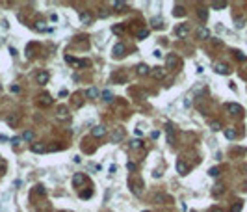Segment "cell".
<instances>
[{
	"label": "cell",
	"mask_w": 247,
	"mask_h": 212,
	"mask_svg": "<svg viewBox=\"0 0 247 212\" xmlns=\"http://www.w3.org/2000/svg\"><path fill=\"white\" fill-rule=\"evenodd\" d=\"M130 190L139 197V195L143 194V183H141L139 179H130Z\"/></svg>",
	"instance_id": "6da1fadb"
},
{
	"label": "cell",
	"mask_w": 247,
	"mask_h": 212,
	"mask_svg": "<svg viewBox=\"0 0 247 212\" xmlns=\"http://www.w3.org/2000/svg\"><path fill=\"white\" fill-rule=\"evenodd\" d=\"M225 110L229 114H244V108H241L240 104H234V102H229V104H225Z\"/></svg>",
	"instance_id": "7a4b0ae2"
},
{
	"label": "cell",
	"mask_w": 247,
	"mask_h": 212,
	"mask_svg": "<svg viewBox=\"0 0 247 212\" xmlns=\"http://www.w3.org/2000/svg\"><path fill=\"white\" fill-rule=\"evenodd\" d=\"M175 34H176V37H186V35L190 34V26L188 24H178V26L175 28Z\"/></svg>",
	"instance_id": "3957f363"
},
{
	"label": "cell",
	"mask_w": 247,
	"mask_h": 212,
	"mask_svg": "<svg viewBox=\"0 0 247 212\" xmlns=\"http://www.w3.org/2000/svg\"><path fill=\"white\" fill-rule=\"evenodd\" d=\"M176 65H178V58H176L175 54H169L167 60H165V67L167 69H176Z\"/></svg>",
	"instance_id": "277c9868"
},
{
	"label": "cell",
	"mask_w": 247,
	"mask_h": 212,
	"mask_svg": "<svg viewBox=\"0 0 247 212\" xmlns=\"http://www.w3.org/2000/svg\"><path fill=\"white\" fill-rule=\"evenodd\" d=\"M85 183V175L84 173H74L73 175V186H82Z\"/></svg>",
	"instance_id": "5b68a950"
},
{
	"label": "cell",
	"mask_w": 247,
	"mask_h": 212,
	"mask_svg": "<svg viewBox=\"0 0 247 212\" xmlns=\"http://www.w3.org/2000/svg\"><path fill=\"white\" fill-rule=\"evenodd\" d=\"M125 50H127V48H125V45H123V43H117V45L113 47V56H115V58H123V56H125Z\"/></svg>",
	"instance_id": "8992f818"
},
{
	"label": "cell",
	"mask_w": 247,
	"mask_h": 212,
	"mask_svg": "<svg viewBox=\"0 0 247 212\" xmlns=\"http://www.w3.org/2000/svg\"><path fill=\"white\" fill-rule=\"evenodd\" d=\"M214 69H216V73H219V74H229L230 73L229 65H225V63H216Z\"/></svg>",
	"instance_id": "52a82bcc"
},
{
	"label": "cell",
	"mask_w": 247,
	"mask_h": 212,
	"mask_svg": "<svg viewBox=\"0 0 247 212\" xmlns=\"http://www.w3.org/2000/svg\"><path fill=\"white\" fill-rule=\"evenodd\" d=\"M138 74L139 77H147V74H150V67L147 63H139L138 65Z\"/></svg>",
	"instance_id": "ba28073f"
},
{
	"label": "cell",
	"mask_w": 247,
	"mask_h": 212,
	"mask_svg": "<svg viewBox=\"0 0 247 212\" xmlns=\"http://www.w3.org/2000/svg\"><path fill=\"white\" fill-rule=\"evenodd\" d=\"M208 37H210V30L208 28H204V26L197 28V39H208Z\"/></svg>",
	"instance_id": "9c48e42d"
},
{
	"label": "cell",
	"mask_w": 247,
	"mask_h": 212,
	"mask_svg": "<svg viewBox=\"0 0 247 212\" xmlns=\"http://www.w3.org/2000/svg\"><path fill=\"white\" fill-rule=\"evenodd\" d=\"M123 138H125V130H123V128H115L113 134H112V141L115 143V141H121Z\"/></svg>",
	"instance_id": "30bf717a"
},
{
	"label": "cell",
	"mask_w": 247,
	"mask_h": 212,
	"mask_svg": "<svg viewBox=\"0 0 247 212\" xmlns=\"http://www.w3.org/2000/svg\"><path fill=\"white\" fill-rule=\"evenodd\" d=\"M91 134L95 136V138H100V136H104V134H106V127H102V125H97V127H93Z\"/></svg>",
	"instance_id": "8fae6325"
},
{
	"label": "cell",
	"mask_w": 247,
	"mask_h": 212,
	"mask_svg": "<svg viewBox=\"0 0 247 212\" xmlns=\"http://www.w3.org/2000/svg\"><path fill=\"white\" fill-rule=\"evenodd\" d=\"M176 173H178V175H186V173H188V166H186L182 160H176Z\"/></svg>",
	"instance_id": "7c38bea8"
},
{
	"label": "cell",
	"mask_w": 247,
	"mask_h": 212,
	"mask_svg": "<svg viewBox=\"0 0 247 212\" xmlns=\"http://www.w3.org/2000/svg\"><path fill=\"white\" fill-rule=\"evenodd\" d=\"M150 73H153V77H154L156 80H160V78H164V77H165V71H164L162 67H154L153 71H150Z\"/></svg>",
	"instance_id": "4fadbf2b"
},
{
	"label": "cell",
	"mask_w": 247,
	"mask_h": 212,
	"mask_svg": "<svg viewBox=\"0 0 247 212\" xmlns=\"http://www.w3.org/2000/svg\"><path fill=\"white\" fill-rule=\"evenodd\" d=\"M48 78H50V74L47 73V71H43V73H39V74H37V82H39V84H47V82H48Z\"/></svg>",
	"instance_id": "5bb4252c"
},
{
	"label": "cell",
	"mask_w": 247,
	"mask_h": 212,
	"mask_svg": "<svg viewBox=\"0 0 247 212\" xmlns=\"http://www.w3.org/2000/svg\"><path fill=\"white\" fill-rule=\"evenodd\" d=\"M100 97H102V100H104V102H112L113 95H112V91H110V89H104V91L100 93Z\"/></svg>",
	"instance_id": "9a60e30c"
},
{
	"label": "cell",
	"mask_w": 247,
	"mask_h": 212,
	"mask_svg": "<svg viewBox=\"0 0 247 212\" xmlns=\"http://www.w3.org/2000/svg\"><path fill=\"white\" fill-rule=\"evenodd\" d=\"M85 95H87L89 99H99V95H100V93H99V89H97V88H89L87 91H85Z\"/></svg>",
	"instance_id": "2e32d148"
},
{
	"label": "cell",
	"mask_w": 247,
	"mask_h": 212,
	"mask_svg": "<svg viewBox=\"0 0 247 212\" xmlns=\"http://www.w3.org/2000/svg\"><path fill=\"white\" fill-rule=\"evenodd\" d=\"M150 24H153V28H156V30H158V28H162V26H164V19L154 17L153 21H150Z\"/></svg>",
	"instance_id": "e0dca14e"
},
{
	"label": "cell",
	"mask_w": 247,
	"mask_h": 212,
	"mask_svg": "<svg viewBox=\"0 0 247 212\" xmlns=\"http://www.w3.org/2000/svg\"><path fill=\"white\" fill-rule=\"evenodd\" d=\"M225 138L227 140H234L236 138V130L234 128H225Z\"/></svg>",
	"instance_id": "ac0fdd59"
},
{
	"label": "cell",
	"mask_w": 247,
	"mask_h": 212,
	"mask_svg": "<svg viewBox=\"0 0 247 212\" xmlns=\"http://www.w3.org/2000/svg\"><path fill=\"white\" fill-rule=\"evenodd\" d=\"M173 15H175V17H184L186 11H184V8H182V6H176V8L173 9Z\"/></svg>",
	"instance_id": "d6986e66"
},
{
	"label": "cell",
	"mask_w": 247,
	"mask_h": 212,
	"mask_svg": "<svg viewBox=\"0 0 247 212\" xmlns=\"http://www.w3.org/2000/svg\"><path fill=\"white\" fill-rule=\"evenodd\" d=\"M80 21H82V24H89L93 19H91V15H87V13H80Z\"/></svg>",
	"instance_id": "ffe728a7"
},
{
	"label": "cell",
	"mask_w": 247,
	"mask_h": 212,
	"mask_svg": "<svg viewBox=\"0 0 247 212\" xmlns=\"http://www.w3.org/2000/svg\"><path fill=\"white\" fill-rule=\"evenodd\" d=\"M58 112H59V114H58L59 119H67V108H65V106H59Z\"/></svg>",
	"instance_id": "44dd1931"
},
{
	"label": "cell",
	"mask_w": 247,
	"mask_h": 212,
	"mask_svg": "<svg viewBox=\"0 0 247 212\" xmlns=\"http://www.w3.org/2000/svg\"><path fill=\"white\" fill-rule=\"evenodd\" d=\"M197 15H199V19H201V21H206V19H208V11H206L204 8H201L199 11H197Z\"/></svg>",
	"instance_id": "7402d4cb"
},
{
	"label": "cell",
	"mask_w": 247,
	"mask_h": 212,
	"mask_svg": "<svg viewBox=\"0 0 247 212\" xmlns=\"http://www.w3.org/2000/svg\"><path fill=\"white\" fill-rule=\"evenodd\" d=\"M32 151H34V153H45V147H43L41 143H34L32 145Z\"/></svg>",
	"instance_id": "603a6c76"
},
{
	"label": "cell",
	"mask_w": 247,
	"mask_h": 212,
	"mask_svg": "<svg viewBox=\"0 0 247 212\" xmlns=\"http://www.w3.org/2000/svg\"><path fill=\"white\" fill-rule=\"evenodd\" d=\"M167 141H169V143H173V141H175V138H173V127H171V125H167Z\"/></svg>",
	"instance_id": "cb8c5ba5"
},
{
	"label": "cell",
	"mask_w": 247,
	"mask_h": 212,
	"mask_svg": "<svg viewBox=\"0 0 247 212\" xmlns=\"http://www.w3.org/2000/svg\"><path fill=\"white\" fill-rule=\"evenodd\" d=\"M210 128L214 130V132H218V130H221V123H219V121H212V123H210Z\"/></svg>",
	"instance_id": "d4e9b609"
},
{
	"label": "cell",
	"mask_w": 247,
	"mask_h": 212,
	"mask_svg": "<svg viewBox=\"0 0 247 212\" xmlns=\"http://www.w3.org/2000/svg\"><path fill=\"white\" fill-rule=\"evenodd\" d=\"M212 8L214 9H223V8H227V2H212Z\"/></svg>",
	"instance_id": "484cf974"
},
{
	"label": "cell",
	"mask_w": 247,
	"mask_h": 212,
	"mask_svg": "<svg viewBox=\"0 0 247 212\" xmlns=\"http://www.w3.org/2000/svg\"><path fill=\"white\" fill-rule=\"evenodd\" d=\"M22 140H26V141H32V140H34V132H32V130H26V132L22 134Z\"/></svg>",
	"instance_id": "4316f807"
},
{
	"label": "cell",
	"mask_w": 247,
	"mask_h": 212,
	"mask_svg": "<svg viewBox=\"0 0 247 212\" xmlns=\"http://www.w3.org/2000/svg\"><path fill=\"white\" fill-rule=\"evenodd\" d=\"M41 102H43V104H47V106H48V104H52V99H50V95H43V97H41Z\"/></svg>",
	"instance_id": "83f0119b"
},
{
	"label": "cell",
	"mask_w": 247,
	"mask_h": 212,
	"mask_svg": "<svg viewBox=\"0 0 247 212\" xmlns=\"http://www.w3.org/2000/svg\"><path fill=\"white\" fill-rule=\"evenodd\" d=\"M208 175H210V177H218V175H219V168H210Z\"/></svg>",
	"instance_id": "f1b7e54d"
},
{
	"label": "cell",
	"mask_w": 247,
	"mask_h": 212,
	"mask_svg": "<svg viewBox=\"0 0 247 212\" xmlns=\"http://www.w3.org/2000/svg\"><path fill=\"white\" fill-rule=\"evenodd\" d=\"M241 206H244V203H241V201H238V203H236V205L232 206V210H230V212H240V210H241Z\"/></svg>",
	"instance_id": "f546056e"
},
{
	"label": "cell",
	"mask_w": 247,
	"mask_h": 212,
	"mask_svg": "<svg viewBox=\"0 0 247 212\" xmlns=\"http://www.w3.org/2000/svg\"><path fill=\"white\" fill-rule=\"evenodd\" d=\"M130 145H132L134 149H139L141 145H143V141H141V140H134V141H132V143H130Z\"/></svg>",
	"instance_id": "4dcf8cb0"
},
{
	"label": "cell",
	"mask_w": 247,
	"mask_h": 212,
	"mask_svg": "<svg viewBox=\"0 0 247 212\" xmlns=\"http://www.w3.org/2000/svg\"><path fill=\"white\" fill-rule=\"evenodd\" d=\"M91 195H93V192L87 190V192H82V194H80V197H82V199H87V197H91Z\"/></svg>",
	"instance_id": "1f68e13d"
},
{
	"label": "cell",
	"mask_w": 247,
	"mask_h": 212,
	"mask_svg": "<svg viewBox=\"0 0 247 212\" xmlns=\"http://www.w3.org/2000/svg\"><path fill=\"white\" fill-rule=\"evenodd\" d=\"M234 54H236V58H238V60H241V62H245V60H247V56H245L244 52H240V50H238V52H234Z\"/></svg>",
	"instance_id": "d6a6232c"
},
{
	"label": "cell",
	"mask_w": 247,
	"mask_h": 212,
	"mask_svg": "<svg viewBox=\"0 0 247 212\" xmlns=\"http://www.w3.org/2000/svg\"><path fill=\"white\" fill-rule=\"evenodd\" d=\"M147 35H149V30H141V32L138 34V37H139V39H145Z\"/></svg>",
	"instance_id": "836d02e7"
},
{
	"label": "cell",
	"mask_w": 247,
	"mask_h": 212,
	"mask_svg": "<svg viewBox=\"0 0 247 212\" xmlns=\"http://www.w3.org/2000/svg\"><path fill=\"white\" fill-rule=\"evenodd\" d=\"M113 8H117V9H123V8H127V4H125V2H113Z\"/></svg>",
	"instance_id": "e575fe53"
},
{
	"label": "cell",
	"mask_w": 247,
	"mask_h": 212,
	"mask_svg": "<svg viewBox=\"0 0 247 212\" xmlns=\"http://www.w3.org/2000/svg\"><path fill=\"white\" fill-rule=\"evenodd\" d=\"M127 168H128V171H136V169H138V166H136L134 162H128V164H127Z\"/></svg>",
	"instance_id": "d590c367"
},
{
	"label": "cell",
	"mask_w": 247,
	"mask_h": 212,
	"mask_svg": "<svg viewBox=\"0 0 247 212\" xmlns=\"http://www.w3.org/2000/svg\"><path fill=\"white\" fill-rule=\"evenodd\" d=\"M112 30H113L115 34H123V26H113Z\"/></svg>",
	"instance_id": "8d00e7d4"
},
{
	"label": "cell",
	"mask_w": 247,
	"mask_h": 212,
	"mask_svg": "<svg viewBox=\"0 0 247 212\" xmlns=\"http://www.w3.org/2000/svg\"><path fill=\"white\" fill-rule=\"evenodd\" d=\"M35 194H45V188L43 186H35Z\"/></svg>",
	"instance_id": "74e56055"
},
{
	"label": "cell",
	"mask_w": 247,
	"mask_h": 212,
	"mask_svg": "<svg viewBox=\"0 0 247 212\" xmlns=\"http://www.w3.org/2000/svg\"><path fill=\"white\" fill-rule=\"evenodd\" d=\"M11 143H13V145H19V143H21V138H13Z\"/></svg>",
	"instance_id": "f35d334b"
},
{
	"label": "cell",
	"mask_w": 247,
	"mask_h": 212,
	"mask_svg": "<svg viewBox=\"0 0 247 212\" xmlns=\"http://www.w3.org/2000/svg\"><path fill=\"white\" fill-rule=\"evenodd\" d=\"M35 30H45V26H43V22H37V24H35Z\"/></svg>",
	"instance_id": "ab89813d"
},
{
	"label": "cell",
	"mask_w": 247,
	"mask_h": 212,
	"mask_svg": "<svg viewBox=\"0 0 247 212\" xmlns=\"http://www.w3.org/2000/svg\"><path fill=\"white\" fill-rule=\"evenodd\" d=\"M11 91L13 93H19V86H11Z\"/></svg>",
	"instance_id": "60d3db41"
},
{
	"label": "cell",
	"mask_w": 247,
	"mask_h": 212,
	"mask_svg": "<svg viewBox=\"0 0 247 212\" xmlns=\"http://www.w3.org/2000/svg\"><path fill=\"white\" fill-rule=\"evenodd\" d=\"M212 212H223L221 208H218V206H216V208H212Z\"/></svg>",
	"instance_id": "b9f144b4"
},
{
	"label": "cell",
	"mask_w": 247,
	"mask_h": 212,
	"mask_svg": "<svg viewBox=\"0 0 247 212\" xmlns=\"http://www.w3.org/2000/svg\"><path fill=\"white\" fill-rule=\"evenodd\" d=\"M143 212H149V210H143Z\"/></svg>",
	"instance_id": "7bdbcfd3"
},
{
	"label": "cell",
	"mask_w": 247,
	"mask_h": 212,
	"mask_svg": "<svg viewBox=\"0 0 247 212\" xmlns=\"http://www.w3.org/2000/svg\"><path fill=\"white\" fill-rule=\"evenodd\" d=\"M191 212H195V210H191Z\"/></svg>",
	"instance_id": "ee69618b"
},
{
	"label": "cell",
	"mask_w": 247,
	"mask_h": 212,
	"mask_svg": "<svg viewBox=\"0 0 247 212\" xmlns=\"http://www.w3.org/2000/svg\"><path fill=\"white\" fill-rule=\"evenodd\" d=\"M245 186H247V183H245Z\"/></svg>",
	"instance_id": "f6af8a7d"
}]
</instances>
